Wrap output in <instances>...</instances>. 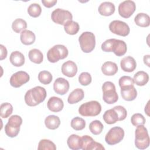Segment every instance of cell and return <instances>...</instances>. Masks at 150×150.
I'll return each instance as SVG.
<instances>
[{
	"instance_id": "24",
	"label": "cell",
	"mask_w": 150,
	"mask_h": 150,
	"mask_svg": "<svg viewBox=\"0 0 150 150\" xmlns=\"http://www.w3.org/2000/svg\"><path fill=\"white\" fill-rule=\"evenodd\" d=\"M103 118L105 123L108 124H112L118 121V114L113 108L105 111L103 115Z\"/></svg>"
},
{
	"instance_id": "1",
	"label": "cell",
	"mask_w": 150,
	"mask_h": 150,
	"mask_svg": "<svg viewBox=\"0 0 150 150\" xmlns=\"http://www.w3.org/2000/svg\"><path fill=\"white\" fill-rule=\"evenodd\" d=\"M46 97V91L41 86H36L28 90L25 95V101L30 107L36 106L44 101Z\"/></svg>"
},
{
	"instance_id": "21",
	"label": "cell",
	"mask_w": 150,
	"mask_h": 150,
	"mask_svg": "<svg viewBox=\"0 0 150 150\" xmlns=\"http://www.w3.org/2000/svg\"><path fill=\"white\" fill-rule=\"evenodd\" d=\"M20 39L21 42L23 45H30L35 42L36 36L32 31L25 29L21 33Z\"/></svg>"
},
{
	"instance_id": "38",
	"label": "cell",
	"mask_w": 150,
	"mask_h": 150,
	"mask_svg": "<svg viewBox=\"0 0 150 150\" xmlns=\"http://www.w3.org/2000/svg\"><path fill=\"white\" fill-rule=\"evenodd\" d=\"M118 84L121 88H128L133 87L134 85V81L131 77L128 76H124L120 78Z\"/></svg>"
},
{
	"instance_id": "23",
	"label": "cell",
	"mask_w": 150,
	"mask_h": 150,
	"mask_svg": "<svg viewBox=\"0 0 150 150\" xmlns=\"http://www.w3.org/2000/svg\"><path fill=\"white\" fill-rule=\"evenodd\" d=\"M84 97V93L81 88H76L74 90L69 94L67 101L70 104L77 103L83 99Z\"/></svg>"
},
{
	"instance_id": "36",
	"label": "cell",
	"mask_w": 150,
	"mask_h": 150,
	"mask_svg": "<svg viewBox=\"0 0 150 150\" xmlns=\"http://www.w3.org/2000/svg\"><path fill=\"white\" fill-rule=\"evenodd\" d=\"M42 12L41 6L39 4L33 3L30 4L28 8V14L33 18H37L39 16Z\"/></svg>"
},
{
	"instance_id": "7",
	"label": "cell",
	"mask_w": 150,
	"mask_h": 150,
	"mask_svg": "<svg viewBox=\"0 0 150 150\" xmlns=\"http://www.w3.org/2000/svg\"><path fill=\"white\" fill-rule=\"evenodd\" d=\"M81 50L84 53H90L96 46V38L93 33L84 32L79 38Z\"/></svg>"
},
{
	"instance_id": "2",
	"label": "cell",
	"mask_w": 150,
	"mask_h": 150,
	"mask_svg": "<svg viewBox=\"0 0 150 150\" xmlns=\"http://www.w3.org/2000/svg\"><path fill=\"white\" fill-rule=\"evenodd\" d=\"M137 127L135 132V145L138 149H145L149 145L150 140L148 130L144 125Z\"/></svg>"
},
{
	"instance_id": "46",
	"label": "cell",
	"mask_w": 150,
	"mask_h": 150,
	"mask_svg": "<svg viewBox=\"0 0 150 150\" xmlns=\"http://www.w3.org/2000/svg\"><path fill=\"white\" fill-rule=\"evenodd\" d=\"M0 49H1V56H0V60H2L5 59L7 56V50L6 48L3 45H0Z\"/></svg>"
},
{
	"instance_id": "16",
	"label": "cell",
	"mask_w": 150,
	"mask_h": 150,
	"mask_svg": "<svg viewBox=\"0 0 150 150\" xmlns=\"http://www.w3.org/2000/svg\"><path fill=\"white\" fill-rule=\"evenodd\" d=\"M47 106L50 111L57 112L62 110L64 107V103L61 98L53 96L49 99L47 103Z\"/></svg>"
},
{
	"instance_id": "17",
	"label": "cell",
	"mask_w": 150,
	"mask_h": 150,
	"mask_svg": "<svg viewBox=\"0 0 150 150\" xmlns=\"http://www.w3.org/2000/svg\"><path fill=\"white\" fill-rule=\"evenodd\" d=\"M120 66L124 71L132 72L136 69L137 63L132 57L128 56L121 60Z\"/></svg>"
},
{
	"instance_id": "29",
	"label": "cell",
	"mask_w": 150,
	"mask_h": 150,
	"mask_svg": "<svg viewBox=\"0 0 150 150\" xmlns=\"http://www.w3.org/2000/svg\"><path fill=\"white\" fill-rule=\"evenodd\" d=\"M80 138L81 137L76 134H72L69 136L67 140V144L69 148L73 150H78L81 149Z\"/></svg>"
},
{
	"instance_id": "9",
	"label": "cell",
	"mask_w": 150,
	"mask_h": 150,
	"mask_svg": "<svg viewBox=\"0 0 150 150\" xmlns=\"http://www.w3.org/2000/svg\"><path fill=\"white\" fill-rule=\"evenodd\" d=\"M51 18L54 23L64 25L67 21L72 20L73 16L71 13L67 10L57 8L52 12Z\"/></svg>"
},
{
	"instance_id": "26",
	"label": "cell",
	"mask_w": 150,
	"mask_h": 150,
	"mask_svg": "<svg viewBox=\"0 0 150 150\" xmlns=\"http://www.w3.org/2000/svg\"><path fill=\"white\" fill-rule=\"evenodd\" d=\"M134 81L137 86H145L149 80V76L147 73L144 71H139L134 76Z\"/></svg>"
},
{
	"instance_id": "4",
	"label": "cell",
	"mask_w": 150,
	"mask_h": 150,
	"mask_svg": "<svg viewBox=\"0 0 150 150\" xmlns=\"http://www.w3.org/2000/svg\"><path fill=\"white\" fill-rule=\"evenodd\" d=\"M22 124V119L19 115H13L9 117L8 123L5 126V132L6 135L11 138L16 137L19 132Z\"/></svg>"
},
{
	"instance_id": "13",
	"label": "cell",
	"mask_w": 150,
	"mask_h": 150,
	"mask_svg": "<svg viewBox=\"0 0 150 150\" xmlns=\"http://www.w3.org/2000/svg\"><path fill=\"white\" fill-rule=\"evenodd\" d=\"M70 85L69 81L63 78L59 77L56 79L53 84V89L56 93L60 95H64L68 92Z\"/></svg>"
},
{
	"instance_id": "42",
	"label": "cell",
	"mask_w": 150,
	"mask_h": 150,
	"mask_svg": "<svg viewBox=\"0 0 150 150\" xmlns=\"http://www.w3.org/2000/svg\"><path fill=\"white\" fill-rule=\"evenodd\" d=\"M118 114V121H122L125 119L127 115V111L126 109L121 105H117L112 108Z\"/></svg>"
},
{
	"instance_id": "11",
	"label": "cell",
	"mask_w": 150,
	"mask_h": 150,
	"mask_svg": "<svg viewBox=\"0 0 150 150\" xmlns=\"http://www.w3.org/2000/svg\"><path fill=\"white\" fill-rule=\"evenodd\" d=\"M136 5L133 1L127 0L121 2L118 6V13L124 18H129L135 12Z\"/></svg>"
},
{
	"instance_id": "15",
	"label": "cell",
	"mask_w": 150,
	"mask_h": 150,
	"mask_svg": "<svg viewBox=\"0 0 150 150\" xmlns=\"http://www.w3.org/2000/svg\"><path fill=\"white\" fill-rule=\"evenodd\" d=\"M127 50V44L124 40L114 39L111 52H112L116 56L120 57L124 55Z\"/></svg>"
},
{
	"instance_id": "22",
	"label": "cell",
	"mask_w": 150,
	"mask_h": 150,
	"mask_svg": "<svg viewBox=\"0 0 150 150\" xmlns=\"http://www.w3.org/2000/svg\"><path fill=\"white\" fill-rule=\"evenodd\" d=\"M121 94L122 98L128 101L135 100L137 96V91L134 86L121 88Z\"/></svg>"
},
{
	"instance_id": "47",
	"label": "cell",
	"mask_w": 150,
	"mask_h": 150,
	"mask_svg": "<svg viewBox=\"0 0 150 150\" xmlns=\"http://www.w3.org/2000/svg\"><path fill=\"white\" fill-rule=\"evenodd\" d=\"M149 55L148 54V55H145L144 56V58H143V60H144V63L146 65L148 66V67H149Z\"/></svg>"
},
{
	"instance_id": "33",
	"label": "cell",
	"mask_w": 150,
	"mask_h": 150,
	"mask_svg": "<svg viewBox=\"0 0 150 150\" xmlns=\"http://www.w3.org/2000/svg\"><path fill=\"white\" fill-rule=\"evenodd\" d=\"M13 111V107L9 103L1 104L0 106V115L3 118H8Z\"/></svg>"
},
{
	"instance_id": "45",
	"label": "cell",
	"mask_w": 150,
	"mask_h": 150,
	"mask_svg": "<svg viewBox=\"0 0 150 150\" xmlns=\"http://www.w3.org/2000/svg\"><path fill=\"white\" fill-rule=\"evenodd\" d=\"M42 3L43 4V5L46 8H51L56 3L57 0H42Z\"/></svg>"
},
{
	"instance_id": "44",
	"label": "cell",
	"mask_w": 150,
	"mask_h": 150,
	"mask_svg": "<svg viewBox=\"0 0 150 150\" xmlns=\"http://www.w3.org/2000/svg\"><path fill=\"white\" fill-rule=\"evenodd\" d=\"M90 150H94V149H98V150H104L105 148L99 142H96L95 141H94L91 144V145L90 146Z\"/></svg>"
},
{
	"instance_id": "41",
	"label": "cell",
	"mask_w": 150,
	"mask_h": 150,
	"mask_svg": "<svg viewBox=\"0 0 150 150\" xmlns=\"http://www.w3.org/2000/svg\"><path fill=\"white\" fill-rule=\"evenodd\" d=\"M92 78L88 72H83L79 76V81L82 86H88L91 82Z\"/></svg>"
},
{
	"instance_id": "43",
	"label": "cell",
	"mask_w": 150,
	"mask_h": 150,
	"mask_svg": "<svg viewBox=\"0 0 150 150\" xmlns=\"http://www.w3.org/2000/svg\"><path fill=\"white\" fill-rule=\"evenodd\" d=\"M113 41L114 39H109L103 42L101 46L102 50L105 52H111Z\"/></svg>"
},
{
	"instance_id": "10",
	"label": "cell",
	"mask_w": 150,
	"mask_h": 150,
	"mask_svg": "<svg viewBox=\"0 0 150 150\" xmlns=\"http://www.w3.org/2000/svg\"><path fill=\"white\" fill-rule=\"evenodd\" d=\"M109 29L112 33L122 36H127L130 32L129 26L125 22L119 20L111 22L109 25Z\"/></svg>"
},
{
	"instance_id": "28",
	"label": "cell",
	"mask_w": 150,
	"mask_h": 150,
	"mask_svg": "<svg viewBox=\"0 0 150 150\" xmlns=\"http://www.w3.org/2000/svg\"><path fill=\"white\" fill-rule=\"evenodd\" d=\"M29 60L36 64H40L43 62V55L40 50L38 49H31L28 53Z\"/></svg>"
},
{
	"instance_id": "40",
	"label": "cell",
	"mask_w": 150,
	"mask_h": 150,
	"mask_svg": "<svg viewBox=\"0 0 150 150\" xmlns=\"http://www.w3.org/2000/svg\"><path fill=\"white\" fill-rule=\"evenodd\" d=\"M131 122L133 125L137 127L140 125H144L146 122V120L141 114L136 113L132 115L131 118Z\"/></svg>"
},
{
	"instance_id": "19",
	"label": "cell",
	"mask_w": 150,
	"mask_h": 150,
	"mask_svg": "<svg viewBox=\"0 0 150 150\" xmlns=\"http://www.w3.org/2000/svg\"><path fill=\"white\" fill-rule=\"evenodd\" d=\"M101 71L105 76H113L118 71V66L114 62H105L101 66Z\"/></svg>"
},
{
	"instance_id": "12",
	"label": "cell",
	"mask_w": 150,
	"mask_h": 150,
	"mask_svg": "<svg viewBox=\"0 0 150 150\" xmlns=\"http://www.w3.org/2000/svg\"><path fill=\"white\" fill-rule=\"evenodd\" d=\"M30 76L26 71H19L13 74L10 78V84L15 88H18L29 81Z\"/></svg>"
},
{
	"instance_id": "37",
	"label": "cell",
	"mask_w": 150,
	"mask_h": 150,
	"mask_svg": "<svg viewBox=\"0 0 150 150\" xmlns=\"http://www.w3.org/2000/svg\"><path fill=\"white\" fill-rule=\"evenodd\" d=\"M53 76L48 71H41L38 74V80L43 84H49L52 81Z\"/></svg>"
},
{
	"instance_id": "8",
	"label": "cell",
	"mask_w": 150,
	"mask_h": 150,
	"mask_svg": "<svg viewBox=\"0 0 150 150\" xmlns=\"http://www.w3.org/2000/svg\"><path fill=\"white\" fill-rule=\"evenodd\" d=\"M124 131L120 127L111 128L105 137L106 143L110 145H114L120 142L124 138Z\"/></svg>"
},
{
	"instance_id": "39",
	"label": "cell",
	"mask_w": 150,
	"mask_h": 150,
	"mask_svg": "<svg viewBox=\"0 0 150 150\" xmlns=\"http://www.w3.org/2000/svg\"><path fill=\"white\" fill-rule=\"evenodd\" d=\"M94 139L89 135H83L80 138V147L83 150H88Z\"/></svg>"
},
{
	"instance_id": "35",
	"label": "cell",
	"mask_w": 150,
	"mask_h": 150,
	"mask_svg": "<svg viewBox=\"0 0 150 150\" xmlns=\"http://www.w3.org/2000/svg\"><path fill=\"white\" fill-rule=\"evenodd\" d=\"M38 149L39 150H56V146L55 144L50 140L46 139H41L39 144L38 146Z\"/></svg>"
},
{
	"instance_id": "34",
	"label": "cell",
	"mask_w": 150,
	"mask_h": 150,
	"mask_svg": "<svg viewBox=\"0 0 150 150\" xmlns=\"http://www.w3.org/2000/svg\"><path fill=\"white\" fill-rule=\"evenodd\" d=\"M71 127L76 131L82 130L86 127V121L82 118L76 117L71 121Z\"/></svg>"
},
{
	"instance_id": "30",
	"label": "cell",
	"mask_w": 150,
	"mask_h": 150,
	"mask_svg": "<svg viewBox=\"0 0 150 150\" xmlns=\"http://www.w3.org/2000/svg\"><path fill=\"white\" fill-rule=\"evenodd\" d=\"M79 25L77 22L73 21H69L64 25V29L69 35H76L79 30Z\"/></svg>"
},
{
	"instance_id": "27",
	"label": "cell",
	"mask_w": 150,
	"mask_h": 150,
	"mask_svg": "<svg viewBox=\"0 0 150 150\" xmlns=\"http://www.w3.org/2000/svg\"><path fill=\"white\" fill-rule=\"evenodd\" d=\"M45 124L49 129H56L59 127L60 120L59 117L54 115H50L45 118Z\"/></svg>"
},
{
	"instance_id": "25",
	"label": "cell",
	"mask_w": 150,
	"mask_h": 150,
	"mask_svg": "<svg viewBox=\"0 0 150 150\" xmlns=\"http://www.w3.org/2000/svg\"><path fill=\"white\" fill-rule=\"evenodd\" d=\"M134 22L135 24L143 28L148 27L150 24V18L146 13H139L135 16Z\"/></svg>"
},
{
	"instance_id": "14",
	"label": "cell",
	"mask_w": 150,
	"mask_h": 150,
	"mask_svg": "<svg viewBox=\"0 0 150 150\" xmlns=\"http://www.w3.org/2000/svg\"><path fill=\"white\" fill-rule=\"evenodd\" d=\"M77 72V66L71 60H68L64 62L62 66V73L67 77H73L76 74Z\"/></svg>"
},
{
	"instance_id": "32",
	"label": "cell",
	"mask_w": 150,
	"mask_h": 150,
	"mask_svg": "<svg viewBox=\"0 0 150 150\" xmlns=\"http://www.w3.org/2000/svg\"><path fill=\"white\" fill-rule=\"evenodd\" d=\"M104 125L99 120H94L89 124V129L94 135H99L103 131Z\"/></svg>"
},
{
	"instance_id": "3",
	"label": "cell",
	"mask_w": 150,
	"mask_h": 150,
	"mask_svg": "<svg viewBox=\"0 0 150 150\" xmlns=\"http://www.w3.org/2000/svg\"><path fill=\"white\" fill-rule=\"evenodd\" d=\"M101 111V104L95 100L86 102L81 104L79 108V113L83 117H95Z\"/></svg>"
},
{
	"instance_id": "6",
	"label": "cell",
	"mask_w": 150,
	"mask_h": 150,
	"mask_svg": "<svg viewBox=\"0 0 150 150\" xmlns=\"http://www.w3.org/2000/svg\"><path fill=\"white\" fill-rule=\"evenodd\" d=\"M67 47L62 45H56L50 48L47 53V58L51 63H56L60 59H64L68 56Z\"/></svg>"
},
{
	"instance_id": "31",
	"label": "cell",
	"mask_w": 150,
	"mask_h": 150,
	"mask_svg": "<svg viewBox=\"0 0 150 150\" xmlns=\"http://www.w3.org/2000/svg\"><path fill=\"white\" fill-rule=\"evenodd\" d=\"M27 28L26 22L21 18H18L13 21L12 23V30L16 33H21Z\"/></svg>"
},
{
	"instance_id": "5",
	"label": "cell",
	"mask_w": 150,
	"mask_h": 150,
	"mask_svg": "<svg viewBox=\"0 0 150 150\" xmlns=\"http://www.w3.org/2000/svg\"><path fill=\"white\" fill-rule=\"evenodd\" d=\"M103 93V99L105 103L112 104L116 103L118 100V96L116 92L115 86L111 81H105L102 86Z\"/></svg>"
},
{
	"instance_id": "20",
	"label": "cell",
	"mask_w": 150,
	"mask_h": 150,
	"mask_svg": "<svg viewBox=\"0 0 150 150\" xmlns=\"http://www.w3.org/2000/svg\"><path fill=\"white\" fill-rule=\"evenodd\" d=\"M9 60L12 64L16 67H20L25 63V56L19 51L12 52L9 57Z\"/></svg>"
},
{
	"instance_id": "18",
	"label": "cell",
	"mask_w": 150,
	"mask_h": 150,
	"mask_svg": "<svg viewBox=\"0 0 150 150\" xmlns=\"http://www.w3.org/2000/svg\"><path fill=\"white\" fill-rule=\"evenodd\" d=\"M115 5L111 2H103L98 6V12L102 16H108L115 12Z\"/></svg>"
}]
</instances>
